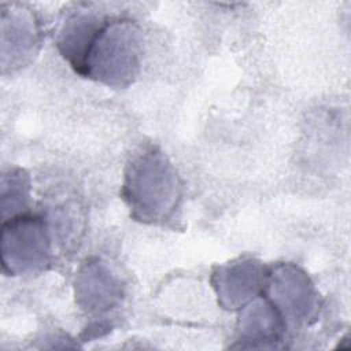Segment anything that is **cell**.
I'll return each instance as SVG.
<instances>
[{
  "mask_svg": "<svg viewBox=\"0 0 351 351\" xmlns=\"http://www.w3.org/2000/svg\"><path fill=\"white\" fill-rule=\"evenodd\" d=\"M107 15L99 4L80 3L67 14L58 32V49L78 74L88 48Z\"/></svg>",
  "mask_w": 351,
  "mask_h": 351,
  "instance_id": "obj_8",
  "label": "cell"
},
{
  "mask_svg": "<svg viewBox=\"0 0 351 351\" xmlns=\"http://www.w3.org/2000/svg\"><path fill=\"white\" fill-rule=\"evenodd\" d=\"M143 36L130 18L108 14L93 37L80 74L107 86L128 88L141 69Z\"/></svg>",
  "mask_w": 351,
  "mask_h": 351,
  "instance_id": "obj_2",
  "label": "cell"
},
{
  "mask_svg": "<svg viewBox=\"0 0 351 351\" xmlns=\"http://www.w3.org/2000/svg\"><path fill=\"white\" fill-rule=\"evenodd\" d=\"M266 277L267 267L255 258L243 256L217 266L211 282L223 308L241 310L254 299L261 298Z\"/></svg>",
  "mask_w": 351,
  "mask_h": 351,
  "instance_id": "obj_5",
  "label": "cell"
},
{
  "mask_svg": "<svg viewBox=\"0 0 351 351\" xmlns=\"http://www.w3.org/2000/svg\"><path fill=\"white\" fill-rule=\"evenodd\" d=\"M261 298L259 300L254 299L241 308L237 332L243 348L277 347V343L287 332L273 304L265 296L261 295Z\"/></svg>",
  "mask_w": 351,
  "mask_h": 351,
  "instance_id": "obj_9",
  "label": "cell"
},
{
  "mask_svg": "<svg viewBox=\"0 0 351 351\" xmlns=\"http://www.w3.org/2000/svg\"><path fill=\"white\" fill-rule=\"evenodd\" d=\"M75 302L90 315H101L115 308L123 296V285L108 265L97 258L86 259L80 267L75 282Z\"/></svg>",
  "mask_w": 351,
  "mask_h": 351,
  "instance_id": "obj_7",
  "label": "cell"
},
{
  "mask_svg": "<svg viewBox=\"0 0 351 351\" xmlns=\"http://www.w3.org/2000/svg\"><path fill=\"white\" fill-rule=\"evenodd\" d=\"M40 47L34 14L21 4H1V69L12 73L30 63Z\"/></svg>",
  "mask_w": 351,
  "mask_h": 351,
  "instance_id": "obj_6",
  "label": "cell"
},
{
  "mask_svg": "<svg viewBox=\"0 0 351 351\" xmlns=\"http://www.w3.org/2000/svg\"><path fill=\"white\" fill-rule=\"evenodd\" d=\"M265 296L281 317L285 329L296 330L310 325L318 314V293L310 277L292 263L267 269Z\"/></svg>",
  "mask_w": 351,
  "mask_h": 351,
  "instance_id": "obj_4",
  "label": "cell"
},
{
  "mask_svg": "<svg viewBox=\"0 0 351 351\" xmlns=\"http://www.w3.org/2000/svg\"><path fill=\"white\" fill-rule=\"evenodd\" d=\"M49 225L44 217L21 214L1 223V265L10 276L36 274L51 262Z\"/></svg>",
  "mask_w": 351,
  "mask_h": 351,
  "instance_id": "obj_3",
  "label": "cell"
},
{
  "mask_svg": "<svg viewBox=\"0 0 351 351\" xmlns=\"http://www.w3.org/2000/svg\"><path fill=\"white\" fill-rule=\"evenodd\" d=\"M30 200V177L22 169H10L0 181L1 219L27 213Z\"/></svg>",
  "mask_w": 351,
  "mask_h": 351,
  "instance_id": "obj_10",
  "label": "cell"
},
{
  "mask_svg": "<svg viewBox=\"0 0 351 351\" xmlns=\"http://www.w3.org/2000/svg\"><path fill=\"white\" fill-rule=\"evenodd\" d=\"M181 181L166 154L145 144L130 156L122 184V197L132 218L144 223H163L181 200Z\"/></svg>",
  "mask_w": 351,
  "mask_h": 351,
  "instance_id": "obj_1",
  "label": "cell"
}]
</instances>
